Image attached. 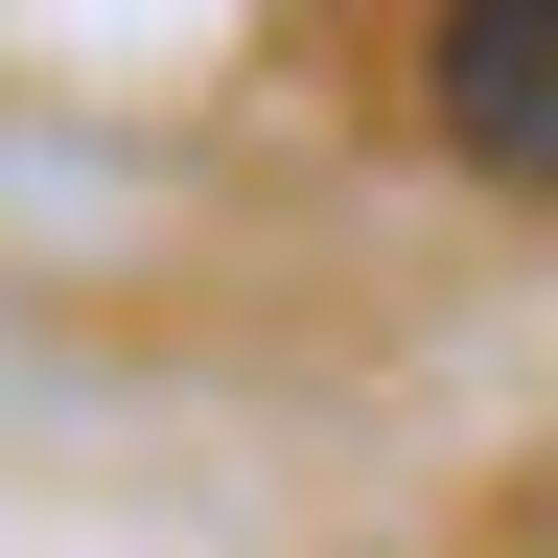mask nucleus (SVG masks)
<instances>
[{
    "mask_svg": "<svg viewBox=\"0 0 558 558\" xmlns=\"http://www.w3.org/2000/svg\"><path fill=\"white\" fill-rule=\"evenodd\" d=\"M418 117H442L488 186L558 209V0H442V24H418Z\"/></svg>",
    "mask_w": 558,
    "mask_h": 558,
    "instance_id": "obj_1",
    "label": "nucleus"
}]
</instances>
